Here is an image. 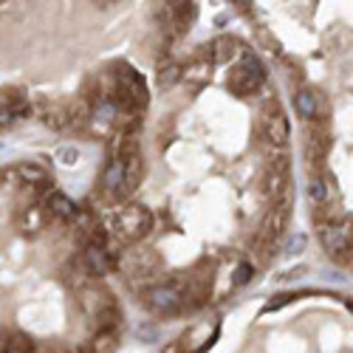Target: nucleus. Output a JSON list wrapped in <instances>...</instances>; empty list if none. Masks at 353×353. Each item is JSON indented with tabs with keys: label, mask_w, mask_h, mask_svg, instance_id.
Instances as JSON below:
<instances>
[{
	"label": "nucleus",
	"mask_w": 353,
	"mask_h": 353,
	"mask_svg": "<svg viewBox=\"0 0 353 353\" xmlns=\"http://www.w3.org/2000/svg\"><path fill=\"white\" fill-rule=\"evenodd\" d=\"M181 300H184V294H179L172 285H159V288L150 291V303H153V308H159V311H172V308H179Z\"/></svg>",
	"instance_id": "nucleus-3"
},
{
	"label": "nucleus",
	"mask_w": 353,
	"mask_h": 353,
	"mask_svg": "<svg viewBox=\"0 0 353 353\" xmlns=\"http://www.w3.org/2000/svg\"><path fill=\"white\" fill-rule=\"evenodd\" d=\"M179 77H181V74H179V68H175V65H170L167 71H161V77H159V82H161V85H172L175 79H179Z\"/></svg>",
	"instance_id": "nucleus-14"
},
{
	"label": "nucleus",
	"mask_w": 353,
	"mask_h": 353,
	"mask_svg": "<svg viewBox=\"0 0 353 353\" xmlns=\"http://www.w3.org/2000/svg\"><path fill=\"white\" fill-rule=\"evenodd\" d=\"M249 277H252V266L249 263H241V266L232 272V285H243V283H249Z\"/></svg>",
	"instance_id": "nucleus-13"
},
{
	"label": "nucleus",
	"mask_w": 353,
	"mask_h": 353,
	"mask_svg": "<svg viewBox=\"0 0 353 353\" xmlns=\"http://www.w3.org/2000/svg\"><path fill=\"white\" fill-rule=\"evenodd\" d=\"M241 68L249 74V77H254L257 82H263V77H266V71H263V65H260V60L252 54V51H246L243 57H241Z\"/></svg>",
	"instance_id": "nucleus-9"
},
{
	"label": "nucleus",
	"mask_w": 353,
	"mask_h": 353,
	"mask_svg": "<svg viewBox=\"0 0 353 353\" xmlns=\"http://www.w3.org/2000/svg\"><path fill=\"white\" fill-rule=\"evenodd\" d=\"M303 246H305V238H303V234H294V238H291V243H288V254L300 252Z\"/></svg>",
	"instance_id": "nucleus-15"
},
{
	"label": "nucleus",
	"mask_w": 353,
	"mask_h": 353,
	"mask_svg": "<svg viewBox=\"0 0 353 353\" xmlns=\"http://www.w3.org/2000/svg\"><path fill=\"white\" fill-rule=\"evenodd\" d=\"M20 175L28 184H43L46 181V172L40 167H20Z\"/></svg>",
	"instance_id": "nucleus-12"
},
{
	"label": "nucleus",
	"mask_w": 353,
	"mask_h": 353,
	"mask_svg": "<svg viewBox=\"0 0 353 353\" xmlns=\"http://www.w3.org/2000/svg\"><path fill=\"white\" fill-rule=\"evenodd\" d=\"M297 110H300L303 119H314V116H316V97L308 94V91L297 94Z\"/></svg>",
	"instance_id": "nucleus-10"
},
{
	"label": "nucleus",
	"mask_w": 353,
	"mask_h": 353,
	"mask_svg": "<svg viewBox=\"0 0 353 353\" xmlns=\"http://www.w3.org/2000/svg\"><path fill=\"white\" fill-rule=\"evenodd\" d=\"M266 136H269V141L272 144H285V139H288V125H285V119L280 116V110L277 113H272L269 119H266Z\"/></svg>",
	"instance_id": "nucleus-5"
},
{
	"label": "nucleus",
	"mask_w": 353,
	"mask_h": 353,
	"mask_svg": "<svg viewBox=\"0 0 353 353\" xmlns=\"http://www.w3.org/2000/svg\"><path fill=\"white\" fill-rule=\"evenodd\" d=\"M128 181V161L125 159H113L105 170V190L119 192V187H125Z\"/></svg>",
	"instance_id": "nucleus-4"
},
{
	"label": "nucleus",
	"mask_w": 353,
	"mask_h": 353,
	"mask_svg": "<svg viewBox=\"0 0 353 353\" xmlns=\"http://www.w3.org/2000/svg\"><path fill=\"white\" fill-rule=\"evenodd\" d=\"M48 207L54 210V215H60V218H74L77 215V207H74V203L65 195H60V192H54L48 198Z\"/></svg>",
	"instance_id": "nucleus-7"
},
{
	"label": "nucleus",
	"mask_w": 353,
	"mask_h": 353,
	"mask_svg": "<svg viewBox=\"0 0 353 353\" xmlns=\"http://www.w3.org/2000/svg\"><path fill=\"white\" fill-rule=\"evenodd\" d=\"M319 241H322V246H325L328 254H345V257L353 254V234H350V226L342 223V221L322 223L319 226Z\"/></svg>",
	"instance_id": "nucleus-1"
},
{
	"label": "nucleus",
	"mask_w": 353,
	"mask_h": 353,
	"mask_svg": "<svg viewBox=\"0 0 353 353\" xmlns=\"http://www.w3.org/2000/svg\"><path fill=\"white\" fill-rule=\"evenodd\" d=\"M85 263H88V269L91 272H97V274H105L108 272V254H105V249L102 246H88V252H85Z\"/></svg>",
	"instance_id": "nucleus-6"
},
{
	"label": "nucleus",
	"mask_w": 353,
	"mask_h": 353,
	"mask_svg": "<svg viewBox=\"0 0 353 353\" xmlns=\"http://www.w3.org/2000/svg\"><path fill=\"white\" fill-rule=\"evenodd\" d=\"M308 198H311L314 207H322V203L328 201V184L322 181L319 175H314V179L308 181Z\"/></svg>",
	"instance_id": "nucleus-8"
},
{
	"label": "nucleus",
	"mask_w": 353,
	"mask_h": 353,
	"mask_svg": "<svg viewBox=\"0 0 353 353\" xmlns=\"http://www.w3.org/2000/svg\"><path fill=\"white\" fill-rule=\"evenodd\" d=\"M150 226H153V215H150V210H141V207H133V210L122 212L119 221H116L119 234H128V238H136V234L150 232Z\"/></svg>",
	"instance_id": "nucleus-2"
},
{
	"label": "nucleus",
	"mask_w": 353,
	"mask_h": 353,
	"mask_svg": "<svg viewBox=\"0 0 353 353\" xmlns=\"http://www.w3.org/2000/svg\"><path fill=\"white\" fill-rule=\"evenodd\" d=\"M28 350H32V342H28L23 334H14V336H9L6 347H3V353H28Z\"/></svg>",
	"instance_id": "nucleus-11"
}]
</instances>
